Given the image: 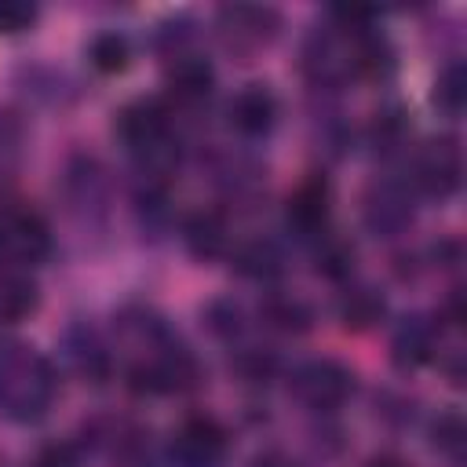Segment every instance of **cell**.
I'll return each instance as SVG.
<instances>
[{
	"label": "cell",
	"instance_id": "d4e9b609",
	"mask_svg": "<svg viewBox=\"0 0 467 467\" xmlns=\"http://www.w3.org/2000/svg\"><path fill=\"white\" fill-rule=\"evenodd\" d=\"M234 368H237L244 379H270V372H274V358H270V350L248 347V350H237Z\"/></svg>",
	"mask_w": 467,
	"mask_h": 467
},
{
	"label": "cell",
	"instance_id": "f546056e",
	"mask_svg": "<svg viewBox=\"0 0 467 467\" xmlns=\"http://www.w3.org/2000/svg\"><path fill=\"white\" fill-rule=\"evenodd\" d=\"M365 467H405V460H398V456H387V452H383V456H372Z\"/></svg>",
	"mask_w": 467,
	"mask_h": 467
},
{
	"label": "cell",
	"instance_id": "3957f363",
	"mask_svg": "<svg viewBox=\"0 0 467 467\" xmlns=\"http://www.w3.org/2000/svg\"><path fill=\"white\" fill-rule=\"evenodd\" d=\"M51 255V226L40 212L22 204H0V266L29 270Z\"/></svg>",
	"mask_w": 467,
	"mask_h": 467
},
{
	"label": "cell",
	"instance_id": "7a4b0ae2",
	"mask_svg": "<svg viewBox=\"0 0 467 467\" xmlns=\"http://www.w3.org/2000/svg\"><path fill=\"white\" fill-rule=\"evenodd\" d=\"M58 394L55 365L29 343H0V416L15 423L40 420Z\"/></svg>",
	"mask_w": 467,
	"mask_h": 467
},
{
	"label": "cell",
	"instance_id": "2e32d148",
	"mask_svg": "<svg viewBox=\"0 0 467 467\" xmlns=\"http://www.w3.org/2000/svg\"><path fill=\"white\" fill-rule=\"evenodd\" d=\"M230 259L237 266V274L244 277H255V281H270L285 270V255L274 241L266 237H255V241H241L237 248H230Z\"/></svg>",
	"mask_w": 467,
	"mask_h": 467
},
{
	"label": "cell",
	"instance_id": "52a82bcc",
	"mask_svg": "<svg viewBox=\"0 0 467 467\" xmlns=\"http://www.w3.org/2000/svg\"><path fill=\"white\" fill-rule=\"evenodd\" d=\"M303 69L314 84L336 88L347 77H354V40L350 29H317L303 47Z\"/></svg>",
	"mask_w": 467,
	"mask_h": 467
},
{
	"label": "cell",
	"instance_id": "9a60e30c",
	"mask_svg": "<svg viewBox=\"0 0 467 467\" xmlns=\"http://www.w3.org/2000/svg\"><path fill=\"white\" fill-rule=\"evenodd\" d=\"M434 347H438L434 325L423 321V317H405V321L398 325L394 339H390V361H394L398 368L412 372V368H420L423 361L434 358Z\"/></svg>",
	"mask_w": 467,
	"mask_h": 467
},
{
	"label": "cell",
	"instance_id": "603a6c76",
	"mask_svg": "<svg viewBox=\"0 0 467 467\" xmlns=\"http://www.w3.org/2000/svg\"><path fill=\"white\" fill-rule=\"evenodd\" d=\"M431 441H434V449L441 452V456H449V460H463V449H467V423H463V416L456 412V409H449V412H441L434 423H431Z\"/></svg>",
	"mask_w": 467,
	"mask_h": 467
},
{
	"label": "cell",
	"instance_id": "6da1fadb",
	"mask_svg": "<svg viewBox=\"0 0 467 467\" xmlns=\"http://www.w3.org/2000/svg\"><path fill=\"white\" fill-rule=\"evenodd\" d=\"M117 328L120 339L135 350L128 365V383L135 394H186L201 387L204 372L197 358L153 310H128L120 314Z\"/></svg>",
	"mask_w": 467,
	"mask_h": 467
},
{
	"label": "cell",
	"instance_id": "484cf974",
	"mask_svg": "<svg viewBox=\"0 0 467 467\" xmlns=\"http://www.w3.org/2000/svg\"><path fill=\"white\" fill-rule=\"evenodd\" d=\"M36 22V7L22 0H0V33H22Z\"/></svg>",
	"mask_w": 467,
	"mask_h": 467
},
{
	"label": "cell",
	"instance_id": "30bf717a",
	"mask_svg": "<svg viewBox=\"0 0 467 467\" xmlns=\"http://www.w3.org/2000/svg\"><path fill=\"white\" fill-rule=\"evenodd\" d=\"M412 219V193L405 182L394 179H379L372 182V190L365 193V223L376 234H398L405 230Z\"/></svg>",
	"mask_w": 467,
	"mask_h": 467
},
{
	"label": "cell",
	"instance_id": "f1b7e54d",
	"mask_svg": "<svg viewBox=\"0 0 467 467\" xmlns=\"http://www.w3.org/2000/svg\"><path fill=\"white\" fill-rule=\"evenodd\" d=\"M248 467H299V463H296L288 452H281V449H263V452L252 456Z\"/></svg>",
	"mask_w": 467,
	"mask_h": 467
},
{
	"label": "cell",
	"instance_id": "cb8c5ba5",
	"mask_svg": "<svg viewBox=\"0 0 467 467\" xmlns=\"http://www.w3.org/2000/svg\"><path fill=\"white\" fill-rule=\"evenodd\" d=\"M204 321H208V328H212L219 339H234V336H241V328H244V310H241L234 299H215V303H208Z\"/></svg>",
	"mask_w": 467,
	"mask_h": 467
},
{
	"label": "cell",
	"instance_id": "9c48e42d",
	"mask_svg": "<svg viewBox=\"0 0 467 467\" xmlns=\"http://www.w3.org/2000/svg\"><path fill=\"white\" fill-rule=\"evenodd\" d=\"M332 215V186L325 175H306L285 201V223L299 237H321Z\"/></svg>",
	"mask_w": 467,
	"mask_h": 467
},
{
	"label": "cell",
	"instance_id": "ac0fdd59",
	"mask_svg": "<svg viewBox=\"0 0 467 467\" xmlns=\"http://www.w3.org/2000/svg\"><path fill=\"white\" fill-rule=\"evenodd\" d=\"M383 314H387V303H383V296H379L376 288H350V292L339 299V321H343V328H350V332H368V328H376V325L383 321Z\"/></svg>",
	"mask_w": 467,
	"mask_h": 467
},
{
	"label": "cell",
	"instance_id": "e0dca14e",
	"mask_svg": "<svg viewBox=\"0 0 467 467\" xmlns=\"http://www.w3.org/2000/svg\"><path fill=\"white\" fill-rule=\"evenodd\" d=\"M259 314H263V321H266L270 328L288 332V336H299V332H306V328L314 325L310 303L299 299V296H288V292H270V296L263 299Z\"/></svg>",
	"mask_w": 467,
	"mask_h": 467
},
{
	"label": "cell",
	"instance_id": "d6986e66",
	"mask_svg": "<svg viewBox=\"0 0 467 467\" xmlns=\"http://www.w3.org/2000/svg\"><path fill=\"white\" fill-rule=\"evenodd\" d=\"M36 285L29 277H22L18 270H4L0 274V325L22 321L26 314L36 310Z\"/></svg>",
	"mask_w": 467,
	"mask_h": 467
},
{
	"label": "cell",
	"instance_id": "ffe728a7",
	"mask_svg": "<svg viewBox=\"0 0 467 467\" xmlns=\"http://www.w3.org/2000/svg\"><path fill=\"white\" fill-rule=\"evenodd\" d=\"M434 106L445 113V117H460L463 106H467V73H463V62H449L438 80H434Z\"/></svg>",
	"mask_w": 467,
	"mask_h": 467
},
{
	"label": "cell",
	"instance_id": "4fadbf2b",
	"mask_svg": "<svg viewBox=\"0 0 467 467\" xmlns=\"http://www.w3.org/2000/svg\"><path fill=\"white\" fill-rule=\"evenodd\" d=\"M66 361L88 383H102L113 372V354L106 350L102 336L95 328H88V325H80V328H73L66 336Z\"/></svg>",
	"mask_w": 467,
	"mask_h": 467
},
{
	"label": "cell",
	"instance_id": "4316f807",
	"mask_svg": "<svg viewBox=\"0 0 467 467\" xmlns=\"http://www.w3.org/2000/svg\"><path fill=\"white\" fill-rule=\"evenodd\" d=\"M372 135H376V142H383V150H394V146L405 139V120H401V113H398V109L379 113V120H376Z\"/></svg>",
	"mask_w": 467,
	"mask_h": 467
},
{
	"label": "cell",
	"instance_id": "7c38bea8",
	"mask_svg": "<svg viewBox=\"0 0 467 467\" xmlns=\"http://www.w3.org/2000/svg\"><path fill=\"white\" fill-rule=\"evenodd\" d=\"M277 120V95L266 88V84H248L234 95L230 102V124L248 135V139H259L274 128Z\"/></svg>",
	"mask_w": 467,
	"mask_h": 467
},
{
	"label": "cell",
	"instance_id": "8fae6325",
	"mask_svg": "<svg viewBox=\"0 0 467 467\" xmlns=\"http://www.w3.org/2000/svg\"><path fill=\"white\" fill-rule=\"evenodd\" d=\"M164 84H168V95H171L179 106H193V102H204V99L212 95L215 69H212V62L201 58V55H175V58L168 62Z\"/></svg>",
	"mask_w": 467,
	"mask_h": 467
},
{
	"label": "cell",
	"instance_id": "ba28073f",
	"mask_svg": "<svg viewBox=\"0 0 467 467\" xmlns=\"http://www.w3.org/2000/svg\"><path fill=\"white\" fill-rule=\"evenodd\" d=\"M460 179H463V153L456 146V139H434L420 150L416 157V175L412 182L427 193V197H449L460 190Z\"/></svg>",
	"mask_w": 467,
	"mask_h": 467
},
{
	"label": "cell",
	"instance_id": "7402d4cb",
	"mask_svg": "<svg viewBox=\"0 0 467 467\" xmlns=\"http://www.w3.org/2000/svg\"><path fill=\"white\" fill-rule=\"evenodd\" d=\"M88 58L99 73H124L131 62V44L124 33H99L88 47Z\"/></svg>",
	"mask_w": 467,
	"mask_h": 467
},
{
	"label": "cell",
	"instance_id": "8992f818",
	"mask_svg": "<svg viewBox=\"0 0 467 467\" xmlns=\"http://www.w3.org/2000/svg\"><path fill=\"white\" fill-rule=\"evenodd\" d=\"M226 449H230V434L208 412L186 416L168 441L171 467H219L226 460Z\"/></svg>",
	"mask_w": 467,
	"mask_h": 467
},
{
	"label": "cell",
	"instance_id": "44dd1931",
	"mask_svg": "<svg viewBox=\"0 0 467 467\" xmlns=\"http://www.w3.org/2000/svg\"><path fill=\"white\" fill-rule=\"evenodd\" d=\"M314 266H317L321 277L343 281V277L354 270V248H350L343 237L321 234V237H317V252H314Z\"/></svg>",
	"mask_w": 467,
	"mask_h": 467
},
{
	"label": "cell",
	"instance_id": "5bb4252c",
	"mask_svg": "<svg viewBox=\"0 0 467 467\" xmlns=\"http://www.w3.org/2000/svg\"><path fill=\"white\" fill-rule=\"evenodd\" d=\"M182 237H186V248L193 259H223L230 255V226H226V215L215 212V208H201L186 219L182 226Z\"/></svg>",
	"mask_w": 467,
	"mask_h": 467
},
{
	"label": "cell",
	"instance_id": "277c9868",
	"mask_svg": "<svg viewBox=\"0 0 467 467\" xmlns=\"http://www.w3.org/2000/svg\"><path fill=\"white\" fill-rule=\"evenodd\" d=\"M288 390L306 409L332 412V409H339L354 394V372L343 361H336V358H310V361L292 368Z\"/></svg>",
	"mask_w": 467,
	"mask_h": 467
},
{
	"label": "cell",
	"instance_id": "5b68a950",
	"mask_svg": "<svg viewBox=\"0 0 467 467\" xmlns=\"http://www.w3.org/2000/svg\"><path fill=\"white\" fill-rule=\"evenodd\" d=\"M215 29H219V40L226 51L252 58L274 44V36L281 29V15L274 7H259V4H226L215 15Z\"/></svg>",
	"mask_w": 467,
	"mask_h": 467
},
{
	"label": "cell",
	"instance_id": "83f0119b",
	"mask_svg": "<svg viewBox=\"0 0 467 467\" xmlns=\"http://www.w3.org/2000/svg\"><path fill=\"white\" fill-rule=\"evenodd\" d=\"M29 467H80V460H77L73 445H47L36 452V460Z\"/></svg>",
	"mask_w": 467,
	"mask_h": 467
}]
</instances>
